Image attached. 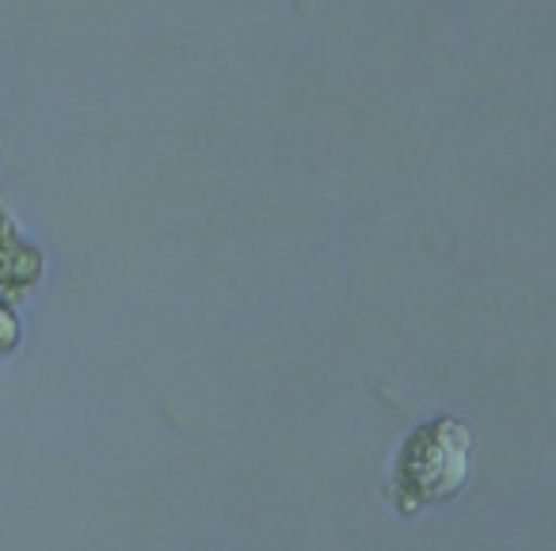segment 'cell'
I'll return each instance as SVG.
<instances>
[{
	"label": "cell",
	"mask_w": 556,
	"mask_h": 551,
	"mask_svg": "<svg viewBox=\"0 0 556 551\" xmlns=\"http://www.w3.org/2000/svg\"><path fill=\"white\" fill-rule=\"evenodd\" d=\"M472 434L457 419L424 422L404 441L393 472V498L401 513H419L424 505L457 495L469 475Z\"/></svg>",
	"instance_id": "1"
},
{
	"label": "cell",
	"mask_w": 556,
	"mask_h": 551,
	"mask_svg": "<svg viewBox=\"0 0 556 551\" xmlns=\"http://www.w3.org/2000/svg\"><path fill=\"white\" fill-rule=\"evenodd\" d=\"M16 343H20V320L9 305H0V354L16 350Z\"/></svg>",
	"instance_id": "2"
}]
</instances>
